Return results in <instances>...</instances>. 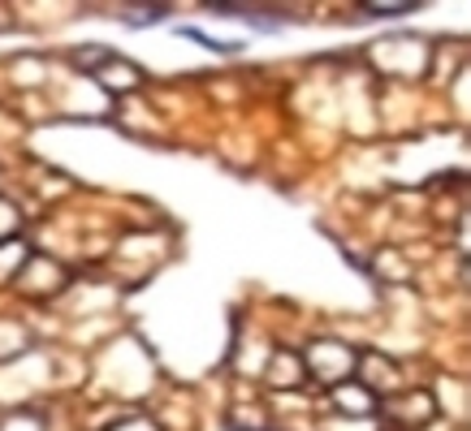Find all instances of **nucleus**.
<instances>
[{"instance_id":"6","label":"nucleus","mask_w":471,"mask_h":431,"mask_svg":"<svg viewBox=\"0 0 471 431\" xmlns=\"http://www.w3.org/2000/svg\"><path fill=\"white\" fill-rule=\"evenodd\" d=\"M13 229H18V212L9 203H0V238H9Z\"/></svg>"},{"instance_id":"5","label":"nucleus","mask_w":471,"mask_h":431,"mask_svg":"<svg viewBox=\"0 0 471 431\" xmlns=\"http://www.w3.org/2000/svg\"><path fill=\"white\" fill-rule=\"evenodd\" d=\"M177 35H186V39H195V44H203V48H212V52H238V44H221V39H208V35H199V30H177Z\"/></svg>"},{"instance_id":"8","label":"nucleus","mask_w":471,"mask_h":431,"mask_svg":"<svg viewBox=\"0 0 471 431\" xmlns=\"http://www.w3.org/2000/svg\"><path fill=\"white\" fill-rule=\"evenodd\" d=\"M113 431H156V423H148V418H130V423H122V427Z\"/></svg>"},{"instance_id":"1","label":"nucleus","mask_w":471,"mask_h":431,"mask_svg":"<svg viewBox=\"0 0 471 431\" xmlns=\"http://www.w3.org/2000/svg\"><path fill=\"white\" fill-rule=\"evenodd\" d=\"M307 359H312V367H316V376H324V380H333V384L355 371V350H350L347 341H333V336L312 341Z\"/></svg>"},{"instance_id":"7","label":"nucleus","mask_w":471,"mask_h":431,"mask_svg":"<svg viewBox=\"0 0 471 431\" xmlns=\"http://www.w3.org/2000/svg\"><path fill=\"white\" fill-rule=\"evenodd\" d=\"M364 13H373V18H390V13H411V4H368Z\"/></svg>"},{"instance_id":"2","label":"nucleus","mask_w":471,"mask_h":431,"mask_svg":"<svg viewBox=\"0 0 471 431\" xmlns=\"http://www.w3.org/2000/svg\"><path fill=\"white\" fill-rule=\"evenodd\" d=\"M333 406L342 410V414H359V418H368L376 410V397L373 388H364V384H333Z\"/></svg>"},{"instance_id":"4","label":"nucleus","mask_w":471,"mask_h":431,"mask_svg":"<svg viewBox=\"0 0 471 431\" xmlns=\"http://www.w3.org/2000/svg\"><path fill=\"white\" fill-rule=\"evenodd\" d=\"M96 78L104 87H113V91H130V87H139L143 82V73L134 70V65H125L122 56H113V65L108 70H96Z\"/></svg>"},{"instance_id":"3","label":"nucleus","mask_w":471,"mask_h":431,"mask_svg":"<svg viewBox=\"0 0 471 431\" xmlns=\"http://www.w3.org/2000/svg\"><path fill=\"white\" fill-rule=\"evenodd\" d=\"M390 414H394V418H407L411 427H420V423H428L437 410H432V397H428V393H411V397H402Z\"/></svg>"}]
</instances>
